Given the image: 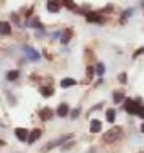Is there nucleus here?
Returning <instances> with one entry per match:
<instances>
[{
    "label": "nucleus",
    "mask_w": 144,
    "mask_h": 153,
    "mask_svg": "<svg viewBox=\"0 0 144 153\" xmlns=\"http://www.w3.org/2000/svg\"><path fill=\"white\" fill-rule=\"evenodd\" d=\"M122 134V129L120 128H114V129H110L109 133H105L104 134V141L107 143H112V141H115V140H119Z\"/></svg>",
    "instance_id": "1"
},
{
    "label": "nucleus",
    "mask_w": 144,
    "mask_h": 153,
    "mask_svg": "<svg viewBox=\"0 0 144 153\" xmlns=\"http://www.w3.org/2000/svg\"><path fill=\"white\" fill-rule=\"evenodd\" d=\"M124 107H126V111H127L129 114H139V111H141L143 105H139L137 102H134L132 99H127L126 104H124Z\"/></svg>",
    "instance_id": "2"
},
{
    "label": "nucleus",
    "mask_w": 144,
    "mask_h": 153,
    "mask_svg": "<svg viewBox=\"0 0 144 153\" xmlns=\"http://www.w3.org/2000/svg\"><path fill=\"white\" fill-rule=\"evenodd\" d=\"M87 21H88V22H98V24H102V22H104V17H100L97 12H88V14H87Z\"/></svg>",
    "instance_id": "3"
},
{
    "label": "nucleus",
    "mask_w": 144,
    "mask_h": 153,
    "mask_svg": "<svg viewBox=\"0 0 144 153\" xmlns=\"http://www.w3.org/2000/svg\"><path fill=\"white\" fill-rule=\"evenodd\" d=\"M39 116H41V119H51L53 116H54V112H53V109H49V107H44V109H41V112H39Z\"/></svg>",
    "instance_id": "4"
},
{
    "label": "nucleus",
    "mask_w": 144,
    "mask_h": 153,
    "mask_svg": "<svg viewBox=\"0 0 144 153\" xmlns=\"http://www.w3.org/2000/svg\"><path fill=\"white\" fill-rule=\"evenodd\" d=\"M15 136L21 140V141H29V136H27V131L24 128H17L15 129Z\"/></svg>",
    "instance_id": "5"
},
{
    "label": "nucleus",
    "mask_w": 144,
    "mask_h": 153,
    "mask_svg": "<svg viewBox=\"0 0 144 153\" xmlns=\"http://www.w3.org/2000/svg\"><path fill=\"white\" fill-rule=\"evenodd\" d=\"M26 55H27V58L29 60H32V61H36V60H39L41 56H39V53L36 51V49H32V48H26Z\"/></svg>",
    "instance_id": "6"
},
{
    "label": "nucleus",
    "mask_w": 144,
    "mask_h": 153,
    "mask_svg": "<svg viewBox=\"0 0 144 153\" xmlns=\"http://www.w3.org/2000/svg\"><path fill=\"white\" fill-rule=\"evenodd\" d=\"M68 111H70L68 104H60V107L56 109V114L60 116V117H65V116H68Z\"/></svg>",
    "instance_id": "7"
},
{
    "label": "nucleus",
    "mask_w": 144,
    "mask_h": 153,
    "mask_svg": "<svg viewBox=\"0 0 144 153\" xmlns=\"http://www.w3.org/2000/svg\"><path fill=\"white\" fill-rule=\"evenodd\" d=\"M39 136H41V129H32V133L29 134V141L27 143H31V145H32V143H36L39 140Z\"/></svg>",
    "instance_id": "8"
},
{
    "label": "nucleus",
    "mask_w": 144,
    "mask_h": 153,
    "mask_svg": "<svg viewBox=\"0 0 144 153\" xmlns=\"http://www.w3.org/2000/svg\"><path fill=\"white\" fill-rule=\"evenodd\" d=\"M100 129H102V123H100V121L93 119L92 123H90V131L92 133H98Z\"/></svg>",
    "instance_id": "9"
},
{
    "label": "nucleus",
    "mask_w": 144,
    "mask_h": 153,
    "mask_svg": "<svg viewBox=\"0 0 144 153\" xmlns=\"http://www.w3.org/2000/svg\"><path fill=\"white\" fill-rule=\"evenodd\" d=\"M68 138H70V136H61L60 140H56V141H51V143H48V146H46L44 150H51V148H54V146H58V145H60V143H63V141H66Z\"/></svg>",
    "instance_id": "10"
},
{
    "label": "nucleus",
    "mask_w": 144,
    "mask_h": 153,
    "mask_svg": "<svg viewBox=\"0 0 144 153\" xmlns=\"http://www.w3.org/2000/svg\"><path fill=\"white\" fill-rule=\"evenodd\" d=\"M71 34H73L71 29H66V31H63V38H61V43H63V44H66L68 41L71 39Z\"/></svg>",
    "instance_id": "11"
},
{
    "label": "nucleus",
    "mask_w": 144,
    "mask_h": 153,
    "mask_svg": "<svg viewBox=\"0 0 144 153\" xmlns=\"http://www.w3.org/2000/svg\"><path fill=\"white\" fill-rule=\"evenodd\" d=\"M0 31H2L4 36H9V34H10V26H9V22H2V24H0Z\"/></svg>",
    "instance_id": "12"
},
{
    "label": "nucleus",
    "mask_w": 144,
    "mask_h": 153,
    "mask_svg": "<svg viewBox=\"0 0 144 153\" xmlns=\"http://www.w3.org/2000/svg\"><path fill=\"white\" fill-rule=\"evenodd\" d=\"M75 80H73V78H63V80H61V87L63 88H66V87H73V85H75Z\"/></svg>",
    "instance_id": "13"
},
{
    "label": "nucleus",
    "mask_w": 144,
    "mask_h": 153,
    "mask_svg": "<svg viewBox=\"0 0 144 153\" xmlns=\"http://www.w3.org/2000/svg\"><path fill=\"white\" fill-rule=\"evenodd\" d=\"M41 94H43L44 97H51V95L54 94V90H53L51 87H43V88H41Z\"/></svg>",
    "instance_id": "14"
},
{
    "label": "nucleus",
    "mask_w": 144,
    "mask_h": 153,
    "mask_svg": "<svg viewBox=\"0 0 144 153\" xmlns=\"http://www.w3.org/2000/svg\"><path fill=\"white\" fill-rule=\"evenodd\" d=\"M105 116H107V121H109V123H114V121H115V111L114 109H109Z\"/></svg>",
    "instance_id": "15"
},
{
    "label": "nucleus",
    "mask_w": 144,
    "mask_h": 153,
    "mask_svg": "<svg viewBox=\"0 0 144 153\" xmlns=\"http://www.w3.org/2000/svg\"><path fill=\"white\" fill-rule=\"evenodd\" d=\"M7 78H9V80H17V78H19V71L17 70H12V71H9V73H7Z\"/></svg>",
    "instance_id": "16"
},
{
    "label": "nucleus",
    "mask_w": 144,
    "mask_h": 153,
    "mask_svg": "<svg viewBox=\"0 0 144 153\" xmlns=\"http://www.w3.org/2000/svg\"><path fill=\"white\" fill-rule=\"evenodd\" d=\"M48 9H49V12H58L60 10V5L56 2H48Z\"/></svg>",
    "instance_id": "17"
},
{
    "label": "nucleus",
    "mask_w": 144,
    "mask_h": 153,
    "mask_svg": "<svg viewBox=\"0 0 144 153\" xmlns=\"http://www.w3.org/2000/svg\"><path fill=\"white\" fill-rule=\"evenodd\" d=\"M95 70H97V73L102 76L104 73H105V66L102 65V63H97V65H95Z\"/></svg>",
    "instance_id": "18"
},
{
    "label": "nucleus",
    "mask_w": 144,
    "mask_h": 153,
    "mask_svg": "<svg viewBox=\"0 0 144 153\" xmlns=\"http://www.w3.org/2000/svg\"><path fill=\"white\" fill-rule=\"evenodd\" d=\"M122 99H124V92H120V90H119V92L114 94V100H115V104H119Z\"/></svg>",
    "instance_id": "19"
},
{
    "label": "nucleus",
    "mask_w": 144,
    "mask_h": 153,
    "mask_svg": "<svg viewBox=\"0 0 144 153\" xmlns=\"http://www.w3.org/2000/svg\"><path fill=\"white\" fill-rule=\"evenodd\" d=\"M92 76H93V68L88 66V68H87V80H85V83L90 82V80H92Z\"/></svg>",
    "instance_id": "20"
},
{
    "label": "nucleus",
    "mask_w": 144,
    "mask_h": 153,
    "mask_svg": "<svg viewBox=\"0 0 144 153\" xmlns=\"http://www.w3.org/2000/svg\"><path fill=\"white\" fill-rule=\"evenodd\" d=\"M29 26H32V27H37V29H43V26H41V22H39L37 19H32V21L29 22Z\"/></svg>",
    "instance_id": "21"
},
{
    "label": "nucleus",
    "mask_w": 144,
    "mask_h": 153,
    "mask_svg": "<svg viewBox=\"0 0 144 153\" xmlns=\"http://www.w3.org/2000/svg\"><path fill=\"white\" fill-rule=\"evenodd\" d=\"M119 80H120L122 83H126V82H127V76H126V73H120V75H119Z\"/></svg>",
    "instance_id": "22"
},
{
    "label": "nucleus",
    "mask_w": 144,
    "mask_h": 153,
    "mask_svg": "<svg viewBox=\"0 0 144 153\" xmlns=\"http://www.w3.org/2000/svg\"><path fill=\"white\" fill-rule=\"evenodd\" d=\"M143 53H144V48H141V49H137V51H136L132 56H134V58H137V56H139V55H143Z\"/></svg>",
    "instance_id": "23"
},
{
    "label": "nucleus",
    "mask_w": 144,
    "mask_h": 153,
    "mask_svg": "<svg viewBox=\"0 0 144 153\" xmlns=\"http://www.w3.org/2000/svg\"><path fill=\"white\" fill-rule=\"evenodd\" d=\"M29 16H32V7H29L27 10H26V17H29Z\"/></svg>",
    "instance_id": "24"
},
{
    "label": "nucleus",
    "mask_w": 144,
    "mask_h": 153,
    "mask_svg": "<svg viewBox=\"0 0 144 153\" xmlns=\"http://www.w3.org/2000/svg\"><path fill=\"white\" fill-rule=\"evenodd\" d=\"M78 114H80V111H78V109H75V111L71 112V117H78Z\"/></svg>",
    "instance_id": "25"
},
{
    "label": "nucleus",
    "mask_w": 144,
    "mask_h": 153,
    "mask_svg": "<svg viewBox=\"0 0 144 153\" xmlns=\"http://www.w3.org/2000/svg\"><path fill=\"white\" fill-rule=\"evenodd\" d=\"M12 19H14V22L19 24V16H17V14H12Z\"/></svg>",
    "instance_id": "26"
},
{
    "label": "nucleus",
    "mask_w": 144,
    "mask_h": 153,
    "mask_svg": "<svg viewBox=\"0 0 144 153\" xmlns=\"http://www.w3.org/2000/svg\"><path fill=\"white\" fill-rule=\"evenodd\" d=\"M139 117H144V107H141V111H139Z\"/></svg>",
    "instance_id": "27"
},
{
    "label": "nucleus",
    "mask_w": 144,
    "mask_h": 153,
    "mask_svg": "<svg viewBox=\"0 0 144 153\" xmlns=\"http://www.w3.org/2000/svg\"><path fill=\"white\" fill-rule=\"evenodd\" d=\"M141 129H143V133H144V123H143V126H141Z\"/></svg>",
    "instance_id": "28"
}]
</instances>
